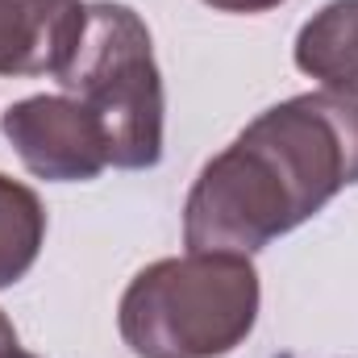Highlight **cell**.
Instances as JSON below:
<instances>
[{"instance_id": "obj_1", "label": "cell", "mask_w": 358, "mask_h": 358, "mask_svg": "<svg viewBox=\"0 0 358 358\" xmlns=\"http://www.w3.org/2000/svg\"><path fill=\"white\" fill-rule=\"evenodd\" d=\"M358 183V88H317L259 113L183 200V246L255 255Z\"/></svg>"}, {"instance_id": "obj_2", "label": "cell", "mask_w": 358, "mask_h": 358, "mask_svg": "<svg viewBox=\"0 0 358 358\" xmlns=\"http://www.w3.org/2000/svg\"><path fill=\"white\" fill-rule=\"evenodd\" d=\"M263 287L250 255L187 250L146 263L117 304L121 342L138 358H225L259 321Z\"/></svg>"}, {"instance_id": "obj_3", "label": "cell", "mask_w": 358, "mask_h": 358, "mask_svg": "<svg viewBox=\"0 0 358 358\" xmlns=\"http://www.w3.org/2000/svg\"><path fill=\"white\" fill-rule=\"evenodd\" d=\"M55 84L100 121L113 167H159L167 96L150 29L129 4L92 0L84 13V34L59 67Z\"/></svg>"}, {"instance_id": "obj_4", "label": "cell", "mask_w": 358, "mask_h": 358, "mask_svg": "<svg viewBox=\"0 0 358 358\" xmlns=\"http://www.w3.org/2000/svg\"><path fill=\"white\" fill-rule=\"evenodd\" d=\"M0 129L21 167L46 183H88L113 167L100 121L67 92L17 100L4 113Z\"/></svg>"}, {"instance_id": "obj_5", "label": "cell", "mask_w": 358, "mask_h": 358, "mask_svg": "<svg viewBox=\"0 0 358 358\" xmlns=\"http://www.w3.org/2000/svg\"><path fill=\"white\" fill-rule=\"evenodd\" d=\"M84 0H0V76H59L84 34Z\"/></svg>"}, {"instance_id": "obj_6", "label": "cell", "mask_w": 358, "mask_h": 358, "mask_svg": "<svg viewBox=\"0 0 358 358\" xmlns=\"http://www.w3.org/2000/svg\"><path fill=\"white\" fill-rule=\"evenodd\" d=\"M292 59L321 88H358V0H329L317 8L300 25Z\"/></svg>"}, {"instance_id": "obj_7", "label": "cell", "mask_w": 358, "mask_h": 358, "mask_svg": "<svg viewBox=\"0 0 358 358\" xmlns=\"http://www.w3.org/2000/svg\"><path fill=\"white\" fill-rule=\"evenodd\" d=\"M46 242V204L29 183L0 176V287H13L38 263Z\"/></svg>"}, {"instance_id": "obj_8", "label": "cell", "mask_w": 358, "mask_h": 358, "mask_svg": "<svg viewBox=\"0 0 358 358\" xmlns=\"http://www.w3.org/2000/svg\"><path fill=\"white\" fill-rule=\"evenodd\" d=\"M208 8H217V13H238V17H255V13H271V8H279L283 0H204Z\"/></svg>"}, {"instance_id": "obj_9", "label": "cell", "mask_w": 358, "mask_h": 358, "mask_svg": "<svg viewBox=\"0 0 358 358\" xmlns=\"http://www.w3.org/2000/svg\"><path fill=\"white\" fill-rule=\"evenodd\" d=\"M13 346H17V329H13V321L4 317V308H0V355L13 350Z\"/></svg>"}, {"instance_id": "obj_10", "label": "cell", "mask_w": 358, "mask_h": 358, "mask_svg": "<svg viewBox=\"0 0 358 358\" xmlns=\"http://www.w3.org/2000/svg\"><path fill=\"white\" fill-rule=\"evenodd\" d=\"M0 358H38V355H29V350H21V346H13V350H4Z\"/></svg>"}]
</instances>
